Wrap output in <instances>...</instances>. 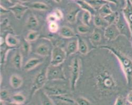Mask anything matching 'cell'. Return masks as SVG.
Here are the masks:
<instances>
[{
  "mask_svg": "<svg viewBox=\"0 0 132 105\" xmlns=\"http://www.w3.org/2000/svg\"><path fill=\"white\" fill-rule=\"evenodd\" d=\"M95 81L98 90L104 93L113 91L116 86L114 78L106 69L102 68L97 71Z\"/></svg>",
  "mask_w": 132,
  "mask_h": 105,
  "instance_id": "6da1fadb",
  "label": "cell"
},
{
  "mask_svg": "<svg viewBox=\"0 0 132 105\" xmlns=\"http://www.w3.org/2000/svg\"><path fill=\"white\" fill-rule=\"evenodd\" d=\"M100 47L111 51L117 58L125 74L127 82L130 84L132 81V60L114 47L105 45Z\"/></svg>",
  "mask_w": 132,
  "mask_h": 105,
  "instance_id": "7a4b0ae2",
  "label": "cell"
},
{
  "mask_svg": "<svg viewBox=\"0 0 132 105\" xmlns=\"http://www.w3.org/2000/svg\"><path fill=\"white\" fill-rule=\"evenodd\" d=\"M48 66L44 67L36 76L32 85L30 98H32L36 92L43 88L46 81L48 80L47 76V71Z\"/></svg>",
  "mask_w": 132,
  "mask_h": 105,
  "instance_id": "3957f363",
  "label": "cell"
},
{
  "mask_svg": "<svg viewBox=\"0 0 132 105\" xmlns=\"http://www.w3.org/2000/svg\"><path fill=\"white\" fill-rule=\"evenodd\" d=\"M80 70V60L79 58L75 57L73 59L71 67L70 74V88L72 91L76 89L77 82L79 79Z\"/></svg>",
  "mask_w": 132,
  "mask_h": 105,
  "instance_id": "277c9868",
  "label": "cell"
},
{
  "mask_svg": "<svg viewBox=\"0 0 132 105\" xmlns=\"http://www.w3.org/2000/svg\"><path fill=\"white\" fill-rule=\"evenodd\" d=\"M48 80H63L65 79L63 67L60 65H48L47 71Z\"/></svg>",
  "mask_w": 132,
  "mask_h": 105,
  "instance_id": "5b68a950",
  "label": "cell"
},
{
  "mask_svg": "<svg viewBox=\"0 0 132 105\" xmlns=\"http://www.w3.org/2000/svg\"><path fill=\"white\" fill-rule=\"evenodd\" d=\"M67 56V52L63 49L58 46H54L51 52L50 65L53 66L61 65Z\"/></svg>",
  "mask_w": 132,
  "mask_h": 105,
  "instance_id": "8992f818",
  "label": "cell"
},
{
  "mask_svg": "<svg viewBox=\"0 0 132 105\" xmlns=\"http://www.w3.org/2000/svg\"><path fill=\"white\" fill-rule=\"evenodd\" d=\"M120 35H121L120 32L116 24L108 25L105 28L104 31V36L108 40H114Z\"/></svg>",
  "mask_w": 132,
  "mask_h": 105,
  "instance_id": "52a82bcc",
  "label": "cell"
},
{
  "mask_svg": "<svg viewBox=\"0 0 132 105\" xmlns=\"http://www.w3.org/2000/svg\"><path fill=\"white\" fill-rule=\"evenodd\" d=\"M8 9L13 14L14 17L16 19L20 20L23 17L24 13L29 9V7L23 4L16 3L9 7Z\"/></svg>",
  "mask_w": 132,
  "mask_h": 105,
  "instance_id": "ba28073f",
  "label": "cell"
},
{
  "mask_svg": "<svg viewBox=\"0 0 132 105\" xmlns=\"http://www.w3.org/2000/svg\"><path fill=\"white\" fill-rule=\"evenodd\" d=\"M126 6L123 9V16L130 28L132 36V3L130 0H125Z\"/></svg>",
  "mask_w": 132,
  "mask_h": 105,
  "instance_id": "9c48e42d",
  "label": "cell"
},
{
  "mask_svg": "<svg viewBox=\"0 0 132 105\" xmlns=\"http://www.w3.org/2000/svg\"><path fill=\"white\" fill-rule=\"evenodd\" d=\"M45 91L49 96H56L67 93V90L58 86H47L45 88Z\"/></svg>",
  "mask_w": 132,
  "mask_h": 105,
  "instance_id": "30bf717a",
  "label": "cell"
},
{
  "mask_svg": "<svg viewBox=\"0 0 132 105\" xmlns=\"http://www.w3.org/2000/svg\"><path fill=\"white\" fill-rule=\"evenodd\" d=\"M124 19H124H122V18H121L119 16L117 22L116 23V25L120 32V34L125 35L126 36H128L129 35V33L131 34L130 32H129V30L130 31V29L128 23H127V22L125 23Z\"/></svg>",
  "mask_w": 132,
  "mask_h": 105,
  "instance_id": "8fae6325",
  "label": "cell"
},
{
  "mask_svg": "<svg viewBox=\"0 0 132 105\" xmlns=\"http://www.w3.org/2000/svg\"><path fill=\"white\" fill-rule=\"evenodd\" d=\"M43 61V58H32L26 62L23 68L26 71H30L41 64Z\"/></svg>",
  "mask_w": 132,
  "mask_h": 105,
  "instance_id": "7c38bea8",
  "label": "cell"
},
{
  "mask_svg": "<svg viewBox=\"0 0 132 105\" xmlns=\"http://www.w3.org/2000/svg\"><path fill=\"white\" fill-rule=\"evenodd\" d=\"M76 3L79 7L84 11H87L93 15L96 13V9L88 2L85 0H76Z\"/></svg>",
  "mask_w": 132,
  "mask_h": 105,
  "instance_id": "4fadbf2b",
  "label": "cell"
},
{
  "mask_svg": "<svg viewBox=\"0 0 132 105\" xmlns=\"http://www.w3.org/2000/svg\"><path fill=\"white\" fill-rule=\"evenodd\" d=\"M78 50V38L72 40L69 42L67 48H66V52L67 56L75 54Z\"/></svg>",
  "mask_w": 132,
  "mask_h": 105,
  "instance_id": "5bb4252c",
  "label": "cell"
},
{
  "mask_svg": "<svg viewBox=\"0 0 132 105\" xmlns=\"http://www.w3.org/2000/svg\"><path fill=\"white\" fill-rule=\"evenodd\" d=\"M12 62L14 66L18 69H20L22 66V55L20 51H16L12 57Z\"/></svg>",
  "mask_w": 132,
  "mask_h": 105,
  "instance_id": "9a60e30c",
  "label": "cell"
},
{
  "mask_svg": "<svg viewBox=\"0 0 132 105\" xmlns=\"http://www.w3.org/2000/svg\"><path fill=\"white\" fill-rule=\"evenodd\" d=\"M50 52L49 47L45 43H42L39 45L36 49V54L42 56L46 57L49 55Z\"/></svg>",
  "mask_w": 132,
  "mask_h": 105,
  "instance_id": "2e32d148",
  "label": "cell"
},
{
  "mask_svg": "<svg viewBox=\"0 0 132 105\" xmlns=\"http://www.w3.org/2000/svg\"><path fill=\"white\" fill-rule=\"evenodd\" d=\"M10 83L13 88L18 89L22 85L23 79L20 76L13 74L10 77Z\"/></svg>",
  "mask_w": 132,
  "mask_h": 105,
  "instance_id": "e0dca14e",
  "label": "cell"
},
{
  "mask_svg": "<svg viewBox=\"0 0 132 105\" xmlns=\"http://www.w3.org/2000/svg\"><path fill=\"white\" fill-rule=\"evenodd\" d=\"M60 35L64 38H70L76 36L75 32L69 27L67 26H62L60 30Z\"/></svg>",
  "mask_w": 132,
  "mask_h": 105,
  "instance_id": "ac0fdd59",
  "label": "cell"
},
{
  "mask_svg": "<svg viewBox=\"0 0 132 105\" xmlns=\"http://www.w3.org/2000/svg\"><path fill=\"white\" fill-rule=\"evenodd\" d=\"M5 43L9 47L15 48L19 45V40L15 36L8 34L5 38Z\"/></svg>",
  "mask_w": 132,
  "mask_h": 105,
  "instance_id": "d6986e66",
  "label": "cell"
},
{
  "mask_svg": "<svg viewBox=\"0 0 132 105\" xmlns=\"http://www.w3.org/2000/svg\"><path fill=\"white\" fill-rule=\"evenodd\" d=\"M39 25V22L36 16L34 15H30L27 21L26 26L29 29L31 30H34L35 28L37 27Z\"/></svg>",
  "mask_w": 132,
  "mask_h": 105,
  "instance_id": "ffe728a7",
  "label": "cell"
},
{
  "mask_svg": "<svg viewBox=\"0 0 132 105\" xmlns=\"http://www.w3.org/2000/svg\"><path fill=\"white\" fill-rule=\"evenodd\" d=\"M78 51L82 55H87L88 52L89 48L87 43L86 41L81 37H79L78 38Z\"/></svg>",
  "mask_w": 132,
  "mask_h": 105,
  "instance_id": "44dd1931",
  "label": "cell"
},
{
  "mask_svg": "<svg viewBox=\"0 0 132 105\" xmlns=\"http://www.w3.org/2000/svg\"><path fill=\"white\" fill-rule=\"evenodd\" d=\"M80 9L76 8L72 9L70 12H69L67 15V16H66V19H67L68 22H69L70 24L75 23L77 21V15L78 13L80 12Z\"/></svg>",
  "mask_w": 132,
  "mask_h": 105,
  "instance_id": "7402d4cb",
  "label": "cell"
},
{
  "mask_svg": "<svg viewBox=\"0 0 132 105\" xmlns=\"http://www.w3.org/2000/svg\"><path fill=\"white\" fill-rule=\"evenodd\" d=\"M27 6L29 8L38 10H47L49 9V6L46 3L40 2H33L29 4Z\"/></svg>",
  "mask_w": 132,
  "mask_h": 105,
  "instance_id": "603a6c76",
  "label": "cell"
},
{
  "mask_svg": "<svg viewBox=\"0 0 132 105\" xmlns=\"http://www.w3.org/2000/svg\"><path fill=\"white\" fill-rule=\"evenodd\" d=\"M94 25L97 27H106L108 25V24L105 20L104 18L99 15H95L94 18Z\"/></svg>",
  "mask_w": 132,
  "mask_h": 105,
  "instance_id": "cb8c5ba5",
  "label": "cell"
},
{
  "mask_svg": "<svg viewBox=\"0 0 132 105\" xmlns=\"http://www.w3.org/2000/svg\"><path fill=\"white\" fill-rule=\"evenodd\" d=\"M119 13L117 12H113L112 14L103 17L108 25L116 24L119 17Z\"/></svg>",
  "mask_w": 132,
  "mask_h": 105,
  "instance_id": "d4e9b609",
  "label": "cell"
},
{
  "mask_svg": "<svg viewBox=\"0 0 132 105\" xmlns=\"http://www.w3.org/2000/svg\"><path fill=\"white\" fill-rule=\"evenodd\" d=\"M40 100L42 105H54L52 99L45 91H41L40 93Z\"/></svg>",
  "mask_w": 132,
  "mask_h": 105,
  "instance_id": "484cf974",
  "label": "cell"
},
{
  "mask_svg": "<svg viewBox=\"0 0 132 105\" xmlns=\"http://www.w3.org/2000/svg\"><path fill=\"white\" fill-rule=\"evenodd\" d=\"M99 14L103 17H105L108 15L112 14L113 11L112 10L111 7L107 4H105L102 6L98 9Z\"/></svg>",
  "mask_w": 132,
  "mask_h": 105,
  "instance_id": "4316f807",
  "label": "cell"
},
{
  "mask_svg": "<svg viewBox=\"0 0 132 105\" xmlns=\"http://www.w3.org/2000/svg\"><path fill=\"white\" fill-rule=\"evenodd\" d=\"M101 38L102 35L101 33L96 30L93 32L90 36V40L93 44L98 43L99 42H100V41L101 40Z\"/></svg>",
  "mask_w": 132,
  "mask_h": 105,
  "instance_id": "83f0119b",
  "label": "cell"
},
{
  "mask_svg": "<svg viewBox=\"0 0 132 105\" xmlns=\"http://www.w3.org/2000/svg\"><path fill=\"white\" fill-rule=\"evenodd\" d=\"M54 97L61 101L67 103H69V104H74L76 101L70 97L67 96V94H61V95L54 96Z\"/></svg>",
  "mask_w": 132,
  "mask_h": 105,
  "instance_id": "f1b7e54d",
  "label": "cell"
},
{
  "mask_svg": "<svg viewBox=\"0 0 132 105\" xmlns=\"http://www.w3.org/2000/svg\"><path fill=\"white\" fill-rule=\"evenodd\" d=\"M92 15H93L89 12L84 11L81 17V21L82 23L86 25L89 26Z\"/></svg>",
  "mask_w": 132,
  "mask_h": 105,
  "instance_id": "f546056e",
  "label": "cell"
},
{
  "mask_svg": "<svg viewBox=\"0 0 132 105\" xmlns=\"http://www.w3.org/2000/svg\"><path fill=\"white\" fill-rule=\"evenodd\" d=\"M12 99L13 101L23 104L24 102L26 101V97L23 95V94L21 93H18L16 94H14V95L12 96Z\"/></svg>",
  "mask_w": 132,
  "mask_h": 105,
  "instance_id": "4dcf8cb0",
  "label": "cell"
},
{
  "mask_svg": "<svg viewBox=\"0 0 132 105\" xmlns=\"http://www.w3.org/2000/svg\"><path fill=\"white\" fill-rule=\"evenodd\" d=\"M87 2L90 4L96 9L97 8L99 9L104 4L108 3L105 0H88Z\"/></svg>",
  "mask_w": 132,
  "mask_h": 105,
  "instance_id": "1f68e13d",
  "label": "cell"
},
{
  "mask_svg": "<svg viewBox=\"0 0 132 105\" xmlns=\"http://www.w3.org/2000/svg\"><path fill=\"white\" fill-rule=\"evenodd\" d=\"M22 49L23 50L24 53L28 55L31 51V45L30 41H28L26 38L23 39L22 45Z\"/></svg>",
  "mask_w": 132,
  "mask_h": 105,
  "instance_id": "d6a6232c",
  "label": "cell"
},
{
  "mask_svg": "<svg viewBox=\"0 0 132 105\" xmlns=\"http://www.w3.org/2000/svg\"><path fill=\"white\" fill-rule=\"evenodd\" d=\"M39 34L38 32L34 30H31L28 34L26 39L30 42L34 41L36 39H37V38L39 37Z\"/></svg>",
  "mask_w": 132,
  "mask_h": 105,
  "instance_id": "836d02e7",
  "label": "cell"
},
{
  "mask_svg": "<svg viewBox=\"0 0 132 105\" xmlns=\"http://www.w3.org/2000/svg\"><path fill=\"white\" fill-rule=\"evenodd\" d=\"M77 29L78 32L79 34H85L89 32V26L83 24L82 25H79V26H78L77 28Z\"/></svg>",
  "mask_w": 132,
  "mask_h": 105,
  "instance_id": "e575fe53",
  "label": "cell"
},
{
  "mask_svg": "<svg viewBox=\"0 0 132 105\" xmlns=\"http://www.w3.org/2000/svg\"><path fill=\"white\" fill-rule=\"evenodd\" d=\"M76 102L78 105H92L90 102L83 97H79L76 99Z\"/></svg>",
  "mask_w": 132,
  "mask_h": 105,
  "instance_id": "d590c367",
  "label": "cell"
},
{
  "mask_svg": "<svg viewBox=\"0 0 132 105\" xmlns=\"http://www.w3.org/2000/svg\"><path fill=\"white\" fill-rule=\"evenodd\" d=\"M49 30L51 33H55L59 30V25L56 22L50 23L49 24Z\"/></svg>",
  "mask_w": 132,
  "mask_h": 105,
  "instance_id": "8d00e7d4",
  "label": "cell"
},
{
  "mask_svg": "<svg viewBox=\"0 0 132 105\" xmlns=\"http://www.w3.org/2000/svg\"><path fill=\"white\" fill-rule=\"evenodd\" d=\"M0 98L4 101H8L10 99V94L7 90L3 89L1 90L0 92Z\"/></svg>",
  "mask_w": 132,
  "mask_h": 105,
  "instance_id": "74e56055",
  "label": "cell"
},
{
  "mask_svg": "<svg viewBox=\"0 0 132 105\" xmlns=\"http://www.w3.org/2000/svg\"><path fill=\"white\" fill-rule=\"evenodd\" d=\"M53 14L56 16L58 20L62 19L63 17V15L61 10L59 8H56L54 10Z\"/></svg>",
  "mask_w": 132,
  "mask_h": 105,
  "instance_id": "f35d334b",
  "label": "cell"
},
{
  "mask_svg": "<svg viewBox=\"0 0 132 105\" xmlns=\"http://www.w3.org/2000/svg\"><path fill=\"white\" fill-rule=\"evenodd\" d=\"M114 105H126L125 101L123 97L118 96Z\"/></svg>",
  "mask_w": 132,
  "mask_h": 105,
  "instance_id": "ab89813d",
  "label": "cell"
},
{
  "mask_svg": "<svg viewBox=\"0 0 132 105\" xmlns=\"http://www.w3.org/2000/svg\"><path fill=\"white\" fill-rule=\"evenodd\" d=\"M47 19L48 22H49V23H51V22H56L57 20H58L56 16H55V15L53 14V13L49 14L47 17Z\"/></svg>",
  "mask_w": 132,
  "mask_h": 105,
  "instance_id": "60d3db41",
  "label": "cell"
},
{
  "mask_svg": "<svg viewBox=\"0 0 132 105\" xmlns=\"http://www.w3.org/2000/svg\"><path fill=\"white\" fill-rule=\"evenodd\" d=\"M1 4H2V5H1L2 6H3L4 5H7V6H9V8L13 5L12 2H11V0H1Z\"/></svg>",
  "mask_w": 132,
  "mask_h": 105,
  "instance_id": "b9f144b4",
  "label": "cell"
},
{
  "mask_svg": "<svg viewBox=\"0 0 132 105\" xmlns=\"http://www.w3.org/2000/svg\"><path fill=\"white\" fill-rule=\"evenodd\" d=\"M9 11H10V10L9 9L6 8V7H4L1 5L0 6V13H1V15H3L4 14L9 13Z\"/></svg>",
  "mask_w": 132,
  "mask_h": 105,
  "instance_id": "7bdbcfd3",
  "label": "cell"
},
{
  "mask_svg": "<svg viewBox=\"0 0 132 105\" xmlns=\"http://www.w3.org/2000/svg\"><path fill=\"white\" fill-rule=\"evenodd\" d=\"M127 100L129 103L132 104V92L128 94L127 97Z\"/></svg>",
  "mask_w": 132,
  "mask_h": 105,
  "instance_id": "ee69618b",
  "label": "cell"
},
{
  "mask_svg": "<svg viewBox=\"0 0 132 105\" xmlns=\"http://www.w3.org/2000/svg\"><path fill=\"white\" fill-rule=\"evenodd\" d=\"M105 1L109 3H112L115 4H118V1L117 0H105Z\"/></svg>",
  "mask_w": 132,
  "mask_h": 105,
  "instance_id": "f6af8a7d",
  "label": "cell"
},
{
  "mask_svg": "<svg viewBox=\"0 0 132 105\" xmlns=\"http://www.w3.org/2000/svg\"><path fill=\"white\" fill-rule=\"evenodd\" d=\"M8 105H23V104H20V103H16V102H15L14 101H12V102H9Z\"/></svg>",
  "mask_w": 132,
  "mask_h": 105,
  "instance_id": "bcb514c9",
  "label": "cell"
},
{
  "mask_svg": "<svg viewBox=\"0 0 132 105\" xmlns=\"http://www.w3.org/2000/svg\"><path fill=\"white\" fill-rule=\"evenodd\" d=\"M17 1L21 3H27L28 2V0H17Z\"/></svg>",
  "mask_w": 132,
  "mask_h": 105,
  "instance_id": "7dc6e473",
  "label": "cell"
},
{
  "mask_svg": "<svg viewBox=\"0 0 132 105\" xmlns=\"http://www.w3.org/2000/svg\"><path fill=\"white\" fill-rule=\"evenodd\" d=\"M5 102L4 101L1 100H0V105H5Z\"/></svg>",
  "mask_w": 132,
  "mask_h": 105,
  "instance_id": "c3c4849f",
  "label": "cell"
},
{
  "mask_svg": "<svg viewBox=\"0 0 132 105\" xmlns=\"http://www.w3.org/2000/svg\"><path fill=\"white\" fill-rule=\"evenodd\" d=\"M53 1L57 3H61L62 0H53Z\"/></svg>",
  "mask_w": 132,
  "mask_h": 105,
  "instance_id": "681fc988",
  "label": "cell"
},
{
  "mask_svg": "<svg viewBox=\"0 0 132 105\" xmlns=\"http://www.w3.org/2000/svg\"><path fill=\"white\" fill-rule=\"evenodd\" d=\"M129 105H132V104H130H130H129Z\"/></svg>",
  "mask_w": 132,
  "mask_h": 105,
  "instance_id": "f907efd6",
  "label": "cell"
}]
</instances>
